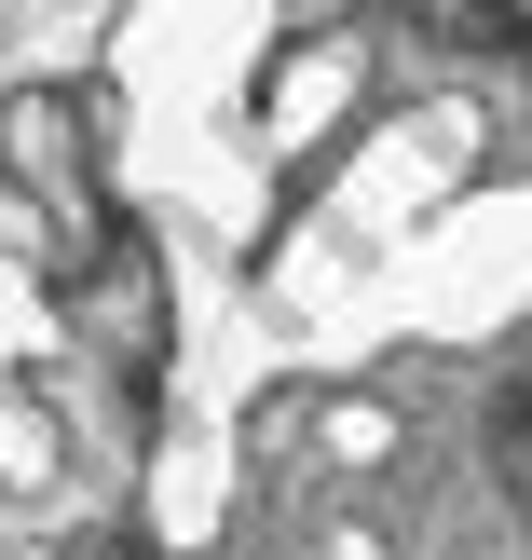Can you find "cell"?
I'll return each instance as SVG.
<instances>
[{
	"instance_id": "3",
	"label": "cell",
	"mask_w": 532,
	"mask_h": 560,
	"mask_svg": "<svg viewBox=\"0 0 532 560\" xmlns=\"http://www.w3.org/2000/svg\"><path fill=\"white\" fill-rule=\"evenodd\" d=\"M492 438H519V452H532V342L506 355V397H492Z\"/></svg>"
},
{
	"instance_id": "1",
	"label": "cell",
	"mask_w": 532,
	"mask_h": 560,
	"mask_svg": "<svg viewBox=\"0 0 532 560\" xmlns=\"http://www.w3.org/2000/svg\"><path fill=\"white\" fill-rule=\"evenodd\" d=\"M69 315L96 328V342L123 355V370H151V355H164V315H151V260H137V233H109V219L82 233V273H69Z\"/></svg>"
},
{
	"instance_id": "2",
	"label": "cell",
	"mask_w": 532,
	"mask_h": 560,
	"mask_svg": "<svg viewBox=\"0 0 532 560\" xmlns=\"http://www.w3.org/2000/svg\"><path fill=\"white\" fill-rule=\"evenodd\" d=\"M0 164H14L27 191H55V206L82 219V109H55V96H14V109H0Z\"/></svg>"
}]
</instances>
